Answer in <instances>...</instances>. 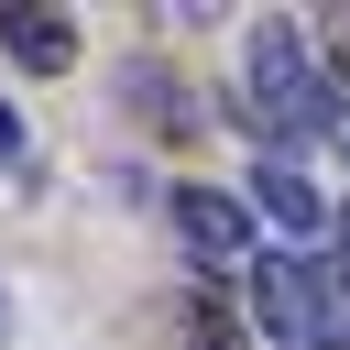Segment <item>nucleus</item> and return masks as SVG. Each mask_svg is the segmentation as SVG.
<instances>
[{
	"label": "nucleus",
	"instance_id": "1",
	"mask_svg": "<svg viewBox=\"0 0 350 350\" xmlns=\"http://www.w3.org/2000/svg\"><path fill=\"white\" fill-rule=\"evenodd\" d=\"M230 120L262 142V153H295L306 131H339V88H328V55L306 44V22L262 11L241 33V77H230Z\"/></svg>",
	"mask_w": 350,
	"mask_h": 350
},
{
	"label": "nucleus",
	"instance_id": "2",
	"mask_svg": "<svg viewBox=\"0 0 350 350\" xmlns=\"http://www.w3.org/2000/svg\"><path fill=\"white\" fill-rule=\"evenodd\" d=\"M252 317L273 350H350V295L328 273V252H262L252 262Z\"/></svg>",
	"mask_w": 350,
	"mask_h": 350
},
{
	"label": "nucleus",
	"instance_id": "3",
	"mask_svg": "<svg viewBox=\"0 0 350 350\" xmlns=\"http://www.w3.org/2000/svg\"><path fill=\"white\" fill-rule=\"evenodd\" d=\"M164 219H175V252H186L197 273H252V262L273 252L262 219H252V197H230V186H175Z\"/></svg>",
	"mask_w": 350,
	"mask_h": 350
},
{
	"label": "nucleus",
	"instance_id": "4",
	"mask_svg": "<svg viewBox=\"0 0 350 350\" xmlns=\"http://www.w3.org/2000/svg\"><path fill=\"white\" fill-rule=\"evenodd\" d=\"M252 208H262L284 241H317V230H328V208H317V186L295 175V153H262V164H252Z\"/></svg>",
	"mask_w": 350,
	"mask_h": 350
},
{
	"label": "nucleus",
	"instance_id": "5",
	"mask_svg": "<svg viewBox=\"0 0 350 350\" xmlns=\"http://www.w3.org/2000/svg\"><path fill=\"white\" fill-rule=\"evenodd\" d=\"M0 55H11L22 77H66V66H77V22H66V11H0Z\"/></svg>",
	"mask_w": 350,
	"mask_h": 350
},
{
	"label": "nucleus",
	"instance_id": "6",
	"mask_svg": "<svg viewBox=\"0 0 350 350\" xmlns=\"http://www.w3.org/2000/svg\"><path fill=\"white\" fill-rule=\"evenodd\" d=\"M120 98H131L142 120H164V131H197V98H186L164 66H131V77H120Z\"/></svg>",
	"mask_w": 350,
	"mask_h": 350
},
{
	"label": "nucleus",
	"instance_id": "7",
	"mask_svg": "<svg viewBox=\"0 0 350 350\" xmlns=\"http://www.w3.org/2000/svg\"><path fill=\"white\" fill-rule=\"evenodd\" d=\"M186 350H241V328H230L219 295H186Z\"/></svg>",
	"mask_w": 350,
	"mask_h": 350
},
{
	"label": "nucleus",
	"instance_id": "8",
	"mask_svg": "<svg viewBox=\"0 0 350 350\" xmlns=\"http://www.w3.org/2000/svg\"><path fill=\"white\" fill-rule=\"evenodd\" d=\"M317 55H328V88L350 98V11H328V33H317Z\"/></svg>",
	"mask_w": 350,
	"mask_h": 350
},
{
	"label": "nucleus",
	"instance_id": "9",
	"mask_svg": "<svg viewBox=\"0 0 350 350\" xmlns=\"http://www.w3.org/2000/svg\"><path fill=\"white\" fill-rule=\"evenodd\" d=\"M0 153H22V120H11V109H0Z\"/></svg>",
	"mask_w": 350,
	"mask_h": 350
},
{
	"label": "nucleus",
	"instance_id": "10",
	"mask_svg": "<svg viewBox=\"0 0 350 350\" xmlns=\"http://www.w3.org/2000/svg\"><path fill=\"white\" fill-rule=\"evenodd\" d=\"M328 142H339V164H350V98H339V131H328Z\"/></svg>",
	"mask_w": 350,
	"mask_h": 350
},
{
	"label": "nucleus",
	"instance_id": "11",
	"mask_svg": "<svg viewBox=\"0 0 350 350\" xmlns=\"http://www.w3.org/2000/svg\"><path fill=\"white\" fill-rule=\"evenodd\" d=\"M0 328H11V295H0Z\"/></svg>",
	"mask_w": 350,
	"mask_h": 350
}]
</instances>
